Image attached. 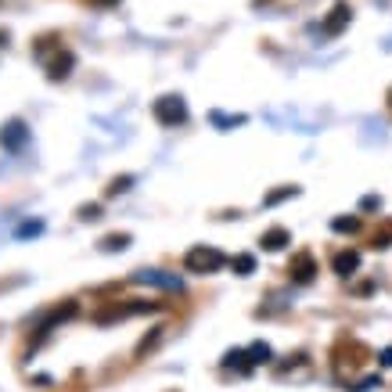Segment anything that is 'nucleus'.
<instances>
[{
	"mask_svg": "<svg viewBox=\"0 0 392 392\" xmlns=\"http://www.w3.org/2000/svg\"><path fill=\"white\" fill-rule=\"evenodd\" d=\"M367 389H382V378H378V375H370V378H364L357 392H367Z\"/></svg>",
	"mask_w": 392,
	"mask_h": 392,
	"instance_id": "nucleus-25",
	"label": "nucleus"
},
{
	"mask_svg": "<svg viewBox=\"0 0 392 392\" xmlns=\"http://www.w3.org/2000/svg\"><path fill=\"white\" fill-rule=\"evenodd\" d=\"M44 231H47L44 220H22V223L15 227V238H18V241H29V238H40Z\"/></svg>",
	"mask_w": 392,
	"mask_h": 392,
	"instance_id": "nucleus-14",
	"label": "nucleus"
},
{
	"mask_svg": "<svg viewBox=\"0 0 392 392\" xmlns=\"http://www.w3.org/2000/svg\"><path fill=\"white\" fill-rule=\"evenodd\" d=\"M133 284H152V288H162V292H183V281L177 274H166V270H137L130 277Z\"/></svg>",
	"mask_w": 392,
	"mask_h": 392,
	"instance_id": "nucleus-8",
	"label": "nucleus"
},
{
	"mask_svg": "<svg viewBox=\"0 0 392 392\" xmlns=\"http://www.w3.org/2000/svg\"><path fill=\"white\" fill-rule=\"evenodd\" d=\"M288 281L292 284H313L317 281V259L309 249H299L292 259H288Z\"/></svg>",
	"mask_w": 392,
	"mask_h": 392,
	"instance_id": "nucleus-5",
	"label": "nucleus"
},
{
	"mask_svg": "<svg viewBox=\"0 0 392 392\" xmlns=\"http://www.w3.org/2000/svg\"><path fill=\"white\" fill-rule=\"evenodd\" d=\"M97 245H101V252H122V249H130V245H133V234L115 231V234H105Z\"/></svg>",
	"mask_w": 392,
	"mask_h": 392,
	"instance_id": "nucleus-13",
	"label": "nucleus"
},
{
	"mask_svg": "<svg viewBox=\"0 0 392 392\" xmlns=\"http://www.w3.org/2000/svg\"><path fill=\"white\" fill-rule=\"evenodd\" d=\"M162 302H148V299H126V302H101L94 309V324H119L140 313H158Z\"/></svg>",
	"mask_w": 392,
	"mask_h": 392,
	"instance_id": "nucleus-1",
	"label": "nucleus"
},
{
	"mask_svg": "<svg viewBox=\"0 0 392 392\" xmlns=\"http://www.w3.org/2000/svg\"><path fill=\"white\" fill-rule=\"evenodd\" d=\"M76 313H79V306H76L72 299H65L61 306L47 309V313H44V320L36 324V335H29V345H33V349H36V345H44V338H47V335L54 332V327H61L65 320H72Z\"/></svg>",
	"mask_w": 392,
	"mask_h": 392,
	"instance_id": "nucleus-4",
	"label": "nucleus"
},
{
	"mask_svg": "<svg viewBox=\"0 0 392 392\" xmlns=\"http://www.w3.org/2000/svg\"><path fill=\"white\" fill-rule=\"evenodd\" d=\"M162 335H166V327H152V335H144V338L137 342V360H144V357H148L152 349L162 342Z\"/></svg>",
	"mask_w": 392,
	"mask_h": 392,
	"instance_id": "nucleus-18",
	"label": "nucleus"
},
{
	"mask_svg": "<svg viewBox=\"0 0 392 392\" xmlns=\"http://www.w3.org/2000/svg\"><path fill=\"white\" fill-rule=\"evenodd\" d=\"M382 209V198L378 195H364L360 198V213H378Z\"/></svg>",
	"mask_w": 392,
	"mask_h": 392,
	"instance_id": "nucleus-24",
	"label": "nucleus"
},
{
	"mask_svg": "<svg viewBox=\"0 0 392 392\" xmlns=\"http://www.w3.org/2000/svg\"><path fill=\"white\" fill-rule=\"evenodd\" d=\"M231 259L220 249H213V245H195V249H188V256H183V270L188 274H216Z\"/></svg>",
	"mask_w": 392,
	"mask_h": 392,
	"instance_id": "nucleus-2",
	"label": "nucleus"
},
{
	"mask_svg": "<svg viewBox=\"0 0 392 392\" xmlns=\"http://www.w3.org/2000/svg\"><path fill=\"white\" fill-rule=\"evenodd\" d=\"M87 4H94V8H115L119 0H87Z\"/></svg>",
	"mask_w": 392,
	"mask_h": 392,
	"instance_id": "nucleus-28",
	"label": "nucleus"
},
{
	"mask_svg": "<svg viewBox=\"0 0 392 392\" xmlns=\"http://www.w3.org/2000/svg\"><path fill=\"white\" fill-rule=\"evenodd\" d=\"M360 227H364L360 216H335V220H332V231H335V234H357Z\"/></svg>",
	"mask_w": 392,
	"mask_h": 392,
	"instance_id": "nucleus-20",
	"label": "nucleus"
},
{
	"mask_svg": "<svg viewBox=\"0 0 392 392\" xmlns=\"http://www.w3.org/2000/svg\"><path fill=\"white\" fill-rule=\"evenodd\" d=\"M249 360H252V367H263V364L274 360V349L266 345V342H252L249 345Z\"/></svg>",
	"mask_w": 392,
	"mask_h": 392,
	"instance_id": "nucleus-19",
	"label": "nucleus"
},
{
	"mask_svg": "<svg viewBox=\"0 0 392 392\" xmlns=\"http://www.w3.org/2000/svg\"><path fill=\"white\" fill-rule=\"evenodd\" d=\"M8 40H11V33H8V29H0V47H8Z\"/></svg>",
	"mask_w": 392,
	"mask_h": 392,
	"instance_id": "nucleus-29",
	"label": "nucleus"
},
{
	"mask_svg": "<svg viewBox=\"0 0 392 392\" xmlns=\"http://www.w3.org/2000/svg\"><path fill=\"white\" fill-rule=\"evenodd\" d=\"M26 140H29V126H26V119H8L4 126H0V148L4 152H22L26 148Z\"/></svg>",
	"mask_w": 392,
	"mask_h": 392,
	"instance_id": "nucleus-7",
	"label": "nucleus"
},
{
	"mask_svg": "<svg viewBox=\"0 0 392 392\" xmlns=\"http://www.w3.org/2000/svg\"><path fill=\"white\" fill-rule=\"evenodd\" d=\"M259 245H263L266 252H281V249H288V245H292V234H288L284 227H270V231H263Z\"/></svg>",
	"mask_w": 392,
	"mask_h": 392,
	"instance_id": "nucleus-11",
	"label": "nucleus"
},
{
	"mask_svg": "<svg viewBox=\"0 0 392 392\" xmlns=\"http://www.w3.org/2000/svg\"><path fill=\"white\" fill-rule=\"evenodd\" d=\"M389 105H392V90H389Z\"/></svg>",
	"mask_w": 392,
	"mask_h": 392,
	"instance_id": "nucleus-30",
	"label": "nucleus"
},
{
	"mask_svg": "<svg viewBox=\"0 0 392 392\" xmlns=\"http://www.w3.org/2000/svg\"><path fill=\"white\" fill-rule=\"evenodd\" d=\"M152 115L158 126H166V130H177L188 122V101H183L180 94H166V97H158L155 105H152Z\"/></svg>",
	"mask_w": 392,
	"mask_h": 392,
	"instance_id": "nucleus-3",
	"label": "nucleus"
},
{
	"mask_svg": "<svg viewBox=\"0 0 392 392\" xmlns=\"http://www.w3.org/2000/svg\"><path fill=\"white\" fill-rule=\"evenodd\" d=\"M209 119H213V126H220V130H231V126H245V122H249L245 115H223V112H213Z\"/></svg>",
	"mask_w": 392,
	"mask_h": 392,
	"instance_id": "nucleus-23",
	"label": "nucleus"
},
{
	"mask_svg": "<svg viewBox=\"0 0 392 392\" xmlns=\"http://www.w3.org/2000/svg\"><path fill=\"white\" fill-rule=\"evenodd\" d=\"M302 195V188H277V191H270V195H263V209H274V205H281V202H288V198H299Z\"/></svg>",
	"mask_w": 392,
	"mask_h": 392,
	"instance_id": "nucleus-16",
	"label": "nucleus"
},
{
	"mask_svg": "<svg viewBox=\"0 0 392 392\" xmlns=\"http://www.w3.org/2000/svg\"><path fill=\"white\" fill-rule=\"evenodd\" d=\"M137 183V177L133 173H122V177H112L108 180V188H105V198H119V195H126L130 188Z\"/></svg>",
	"mask_w": 392,
	"mask_h": 392,
	"instance_id": "nucleus-15",
	"label": "nucleus"
},
{
	"mask_svg": "<svg viewBox=\"0 0 392 392\" xmlns=\"http://www.w3.org/2000/svg\"><path fill=\"white\" fill-rule=\"evenodd\" d=\"M389 245H392V220H385L378 231H375V238H370V249H375V252L389 249Z\"/></svg>",
	"mask_w": 392,
	"mask_h": 392,
	"instance_id": "nucleus-22",
	"label": "nucleus"
},
{
	"mask_svg": "<svg viewBox=\"0 0 392 392\" xmlns=\"http://www.w3.org/2000/svg\"><path fill=\"white\" fill-rule=\"evenodd\" d=\"M227 370H231V367H238L241 370V375H249V370H252V360H249V349H227V353H223V360H220Z\"/></svg>",
	"mask_w": 392,
	"mask_h": 392,
	"instance_id": "nucleus-12",
	"label": "nucleus"
},
{
	"mask_svg": "<svg viewBox=\"0 0 392 392\" xmlns=\"http://www.w3.org/2000/svg\"><path fill=\"white\" fill-rule=\"evenodd\" d=\"M227 266H231L238 277H249V274H256V256H252V252H238Z\"/></svg>",
	"mask_w": 392,
	"mask_h": 392,
	"instance_id": "nucleus-17",
	"label": "nucleus"
},
{
	"mask_svg": "<svg viewBox=\"0 0 392 392\" xmlns=\"http://www.w3.org/2000/svg\"><path fill=\"white\" fill-rule=\"evenodd\" d=\"M332 270H335L338 277H353V274L360 270V252H357V249H342V252L332 259Z\"/></svg>",
	"mask_w": 392,
	"mask_h": 392,
	"instance_id": "nucleus-10",
	"label": "nucleus"
},
{
	"mask_svg": "<svg viewBox=\"0 0 392 392\" xmlns=\"http://www.w3.org/2000/svg\"><path fill=\"white\" fill-rule=\"evenodd\" d=\"M22 281H26V277H11V281H0V292H4V288H18Z\"/></svg>",
	"mask_w": 392,
	"mask_h": 392,
	"instance_id": "nucleus-27",
	"label": "nucleus"
},
{
	"mask_svg": "<svg viewBox=\"0 0 392 392\" xmlns=\"http://www.w3.org/2000/svg\"><path fill=\"white\" fill-rule=\"evenodd\" d=\"M101 216H105V209H101V202H83L76 209V220H83V223H97Z\"/></svg>",
	"mask_w": 392,
	"mask_h": 392,
	"instance_id": "nucleus-21",
	"label": "nucleus"
},
{
	"mask_svg": "<svg viewBox=\"0 0 392 392\" xmlns=\"http://www.w3.org/2000/svg\"><path fill=\"white\" fill-rule=\"evenodd\" d=\"M40 65L47 69V79L51 83H61V79H69L72 76V69H76V54L69 51V47H58L54 54H47Z\"/></svg>",
	"mask_w": 392,
	"mask_h": 392,
	"instance_id": "nucleus-6",
	"label": "nucleus"
},
{
	"mask_svg": "<svg viewBox=\"0 0 392 392\" xmlns=\"http://www.w3.org/2000/svg\"><path fill=\"white\" fill-rule=\"evenodd\" d=\"M349 18H353V8H349L345 0H338V4L332 8V15L324 18V36H338L349 26Z\"/></svg>",
	"mask_w": 392,
	"mask_h": 392,
	"instance_id": "nucleus-9",
	"label": "nucleus"
},
{
	"mask_svg": "<svg viewBox=\"0 0 392 392\" xmlns=\"http://www.w3.org/2000/svg\"><path fill=\"white\" fill-rule=\"evenodd\" d=\"M378 364H382V367H392V345L378 353Z\"/></svg>",
	"mask_w": 392,
	"mask_h": 392,
	"instance_id": "nucleus-26",
	"label": "nucleus"
}]
</instances>
